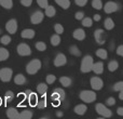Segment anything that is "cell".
<instances>
[{"instance_id":"obj_35","label":"cell","mask_w":123,"mask_h":119,"mask_svg":"<svg viewBox=\"0 0 123 119\" xmlns=\"http://www.w3.org/2000/svg\"><path fill=\"white\" fill-rule=\"evenodd\" d=\"M36 49L40 52H43L47 50V45H45L44 42H42V41H38V42L36 43Z\"/></svg>"},{"instance_id":"obj_51","label":"cell","mask_w":123,"mask_h":119,"mask_svg":"<svg viewBox=\"0 0 123 119\" xmlns=\"http://www.w3.org/2000/svg\"><path fill=\"white\" fill-rule=\"evenodd\" d=\"M56 116H57V117H62V116H63V113H62V112H57V113H56Z\"/></svg>"},{"instance_id":"obj_46","label":"cell","mask_w":123,"mask_h":119,"mask_svg":"<svg viewBox=\"0 0 123 119\" xmlns=\"http://www.w3.org/2000/svg\"><path fill=\"white\" fill-rule=\"evenodd\" d=\"M21 3L24 7H30L32 3V0H21Z\"/></svg>"},{"instance_id":"obj_40","label":"cell","mask_w":123,"mask_h":119,"mask_svg":"<svg viewBox=\"0 0 123 119\" xmlns=\"http://www.w3.org/2000/svg\"><path fill=\"white\" fill-rule=\"evenodd\" d=\"M54 30H55V33L56 34H58V35L63 34L64 33L63 25H62V24H55V25H54Z\"/></svg>"},{"instance_id":"obj_15","label":"cell","mask_w":123,"mask_h":119,"mask_svg":"<svg viewBox=\"0 0 123 119\" xmlns=\"http://www.w3.org/2000/svg\"><path fill=\"white\" fill-rule=\"evenodd\" d=\"M92 70H93L96 75L103 74V72H104V63H103V62H96V63H93Z\"/></svg>"},{"instance_id":"obj_3","label":"cell","mask_w":123,"mask_h":119,"mask_svg":"<svg viewBox=\"0 0 123 119\" xmlns=\"http://www.w3.org/2000/svg\"><path fill=\"white\" fill-rule=\"evenodd\" d=\"M79 98L82 100V102L92 103L96 100V93L94 91H91V90H83L80 92Z\"/></svg>"},{"instance_id":"obj_38","label":"cell","mask_w":123,"mask_h":119,"mask_svg":"<svg viewBox=\"0 0 123 119\" xmlns=\"http://www.w3.org/2000/svg\"><path fill=\"white\" fill-rule=\"evenodd\" d=\"M0 42H1L2 45H4V46L9 45V43L11 42V37L8 36V35H4V36L1 37V39H0Z\"/></svg>"},{"instance_id":"obj_32","label":"cell","mask_w":123,"mask_h":119,"mask_svg":"<svg viewBox=\"0 0 123 119\" xmlns=\"http://www.w3.org/2000/svg\"><path fill=\"white\" fill-rule=\"evenodd\" d=\"M69 52H70V54L74 56H80L81 55V52L77 46H71V47L69 48Z\"/></svg>"},{"instance_id":"obj_31","label":"cell","mask_w":123,"mask_h":119,"mask_svg":"<svg viewBox=\"0 0 123 119\" xmlns=\"http://www.w3.org/2000/svg\"><path fill=\"white\" fill-rule=\"evenodd\" d=\"M119 68V63L117 61H111L108 64V70L109 72H116Z\"/></svg>"},{"instance_id":"obj_4","label":"cell","mask_w":123,"mask_h":119,"mask_svg":"<svg viewBox=\"0 0 123 119\" xmlns=\"http://www.w3.org/2000/svg\"><path fill=\"white\" fill-rule=\"evenodd\" d=\"M95 111H96V113H97L98 115L102 116V117H104V118H110L111 116H112V112H111L110 109L106 106V105L100 104V103L96 104Z\"/></svg>"},{"instance_id":"obj_45","label":"cell","mask_w":123,"mask_h":119,"mask_svg":"<svg viewBox=\"0 0 123 119\" xmlns=\"http://www.w3.org/2000/svg\"><path fill=\"white\" fill-rule=\"evenodd\" d=\"M74 17H76V20H79V21H81V20L84 17V13L81 12V11H79V12H77L76 14H74Z\"/></svg>"},{"instance_id":"obj_41","label":"cell","mask_w":123,"mask_h":119,"mask_svg":"<svg viewBox=\"0 0 123 119\" xmlns=\"http://www.w3.org/2000/svg\"><path fill=\"white\" fill-rule=\"evenodd\" d=\"M37 3H38V6L40 7V8H42V9H45L48 6H49L48 0H37Z\"/></svg>"},{"instance_id":"obj_29","label":"cell","mask_w":123,"mask_h":119,"mask_svg":"<svg viewBox=\"0 0 123 119\" xmlns=\"http://www.w3.org/2000/svg\"><path fill=\"white\" fill-rule=\"evenodd\" d=\"M61 36L58 34H55L53 35V36L51 37V45L54 46V47H56V46H58L61 43Z\"/></svg>"},{"instance_id":"obj_7","label":"cell","mask_w":123,"mask_h":119,"mask_svg":"<svg viewBox=\"0 0 123 119\" xmlns=\"http://www.w3.org/2000/svg\"><path fill=\"white\" fill-rule=\"evenodd\" d=\"M16 51L21 56H28L31 54V49L26 43H19L16 48Z\"/></svg>"},{"instance_id":"obj_24","label":"cell","mask_w":123,"mask_h":119,"mask_svg":"<svg viewBox=\"0 0 123 119\" xmlns=\"http://www.w3.org/2000/svg\"><path fill=\"white\" fill-rule=\"evenodd\" d=\"M9 55H10V53L6 48H0V62L6 61L9 59Z\"/></svg>"},{"instance_id":"obj_12","label":"cell","mask_w":123,"mask_h":119,"mask_svg":"<svg viewBox=\"0 0 123 119\" xmlns=\"http://www.w3.org/2000/svg\"><path fill=\"white\" fill-rule=\"evenodd\" d=\"M53 63H54V65H55L56 67H61V66H64L66 63H67V58H66L65 54L60 53V54H57V55L55 56Z\"/></svg>"},{"instance_id":"obj_33","label":"cell","mask_w":123,"mask_h":119,"mask_svg":"<svg viewBox=\"0 0 123 119\" xmlns=\"http://www.w3.org/2000/svg\"><path fill=\"white\" fill-rule=\"evenodd\" d=\"M32 117V113L30 111H23L18 116V119H30Z\"/></svg>"},{"instance_id":"obj_39","label":"cell","mask_w":123,"mask_h":119,"mask_svg":"<svg viewBox=\"0 0 123 119\" xmlns=\"http://www.w3.org/2000/svg\"><path fill=\"white\" fill-rule=\"evenodd\" d=\"M113 90L115 91H123V81H118V82H116L115 85H113Z\"/></svg>"},{"instance_id":"obj_36","label":"cell","mask_w":123,"mask_h":119,"mask_svg":"<svg viewBox=\"0 0 123 119\" xmlns=\"http://www.w3.org/2000/svg\"><path fill=\"white\" fill-rule=\"evenodd\" d=\"M92 7H93L94 9H96V10H100V9H103L102 0H93V1H92Z\"/></svg>"},{"instance_id":"obj_1","label":"cell","mask_w":123,"mask_h":119,"mask_svg":"<svg viewBox=\"0 0 123 119\" xmlns=\"http://www.w3.org/2000/svg\"><path fill=\"white\" fill-rule=\"evenodd\" d=\"M41 65H42V64H41L40 60H38V59L32 60V61H30L29 63L27 64V66H26V72L29 75H35L40 70Z\"/></svg>"},{"instance_id":"obj_19","label":"cell","mask_w":123,"mask_h":119,"mask_svg":"<svg viewBox=\"0 0 123 119\" xmlns=\"http://www.w3.org/2000/svg\"><path fill=\"white\" fill-rule=\"evenodd\" d=\"M74 113H76L77 115L82 116V115H84V114L86 113L87 107H86V105L85 104H79V105H77V106L74 107Z\"/></svg>"},{"instance_id":"obj_18","label":"cell","mask_w":123,"mask_h":119,"mask_svg":"<svg viewBox=\"0 0 123 119\" xmlns=\"http://www.w3.org/2000/svg\"><path fill=\"white\" fill-rule=\"evenodd\" d=\"M6 116H8L10 119H18L19 113L16 111V108L10 107V108L6 109Z\"/></svg>"},{"instance_id":"obj_20","label":"cell","mask_w":123,"mask_h":119,"mask_svg":"<svg viewBox=\"0 0 123 119\" xmlns=\"http://www.w3.org/2000/svg\"><path fill=\"white\" fill-rule=\"evenodd\" d=\"M14 82H15V85H17V86L25 85V83H26L25 76H24V75H22V74H17L16 76L14 77Z\"/></svg>"},{"instance_id":"obj_47","label":"cell","mask_w":123,"mask_h":119,"mask_svg":"<svg viewBox=\"0 0 123 119\" xmlns=\"http://www.w3.org/2000/svg\"><path fill=\"white\" fill-rule=\"evenodd\" d=\"M117 54H118V55H120V56H122V58H123V45L119 46V47L117 48Z\"/></svg>"},{"instance_id":"obj_26","label":"cell","mask_w":123,"mask_h":119,"mask_svg":"<svg viewBox=\"0 0 123 119\" xmlns=\"http://www.w3.org/2000/svg\"><path fill=\"white\" fill-rule=\"evenodd\" d=\"M55 13H56V10H55V8H54V7L48 6L47 8H45V13H44V14L47 15L48 17H53L54 15H55Z\"/></svg>"},{"instance_id":"obj_43","label":"cell","mask_w":123,"mask_h":119,"mask_svg":"<svg viewBox=\"0 0 123 119\" xmlns=\"http://www.w3.org/2000/svg\"><path fill=\"white\" fill-rule=\"evenodd\" d=\"M106 104L108 105V106H113V105L116 104L115 98H112V96H111V98H108V99L106 100Z\"/></svg>"},{"instance_id":"obj_5","label":"cell","mask_w":123,"mask_h":119,"mask_svg":"<svg viewBox=\"0 0 123 119\" xmlns=\"http://www.w3.org/2000/svg\"><path fill=\"white\" fill-rule=\"evenodd\" d=\"M12 76H13V70L11 68L4 67L0 69V80L3 81V82H9L12 79Z\"/></svg>"},{"instance_id":"obj_11","label":"cell","mask_w":123,"mask_h":119,"mask_svg":"<svg viewBox=\"0 0 123 119\" xmlns=\"http://www.w3.org/2000/svg\"><path fill=\"white\" fill-rule=\"evenodd\" d=\"M103 8H104V11L107 14H110V13H113V12H116V11H118L119 6H118V3H116V2H113V1H108L105 6H103Z\"/></svg>"},{"instance_id":"obj_50","label":"cell","mask_w":123,"mask_h":119,"mask_svg":"<svg viewBox=\"0 0 123 119\" xmlns=\"http://www.w3.org/2000/svg\"><path fill=\"white\" fill-rule=\"evenodd\" d=\"M119 99L123 101V91H120V93H119Z\"/></svg>"},{"instance_id":"obj_6","label":"cell","mask_w":123,"mask_h":119,"mask_svg":"<svg viewBox=\"0 0 123 119\" xmlns=\"http://www.w3.org/2000/svg\"><path fill=\"white\" fill-rule=\"evenodd\" d=\"M65 98H66V93L61 88H56V89L54 90V92L52 93V99H53V101L56 102L57 104H60V102H62Z\"/></svg>"},{"instance_id":"obj_49","label":"cell","mask_w":123,"mask_h":119,"mask_svg":"<svg viewBox=\"0 0 123 119\" xmlns=\"http://www.w3.org/2000/svg\"><path fill=\"white\" fill-rule=\"evenodd\" d=\"M100 19H102V16H100L99 14H95V15H94V21L98 22V21H99Z\"/></svg>"},{"instance_id":"obj_23","label":"cell","mask_w":123,"mask_h":119,"mask_svg":"<svg viewBox=\"0 0 123 119\" xmlns=\"http://www.w3.org/2000/svg\"><path fill=\"white\" fill-rule=\"evenodd\" d=\"M60 82H61V85L63 86V87L67 88V87H69V86L71 85L72 80H71V78H69V77L63 76V77H61L60 78Z\"/></svg>"},{"instance_id":"obj_25","label":"cell","mask_w":123,"mask_h":119,"mask_svg":"<svg viewBox=\"0 0 123 119\" xmlns=\"http://www.w3.org/2000/svg\"><path fill=\"white\" fill-rule=\"evenodd\" d=\"M0 6L6 10H10L13 7V0H0Z\"/></svg>"},{"instance_id":"obj_42","label":"cell","mask_w":123,"mask_h":119,"mask_svg":"<svg viewBox=\"0 0 123 119\" xmlns=\"http://www.w3.org/2000/svg\"><path fill=\"white\" fill-rule=\"evenodd\" d=\"M47 82H48V85H52V83L54 82V81L56 80V77L54 76V75H52V74H50V75H48L47 76Z\"/></svg>"},{"instance_id":"obj_8","label":"cell","mask_w":123,"mask_h":119,"mask_svg":"<svg viewBox=\"0 0 123 119\" xmlns=\"http://www.w3.org/2000/svg\"><path fill=\"white\" fill-rule=\"evenodd\" d=\"M90 83H91L92 89L96 90V91H97V90L103 89V87H104V81H103L99 77H96V76L95 77H92Z\"/></svg>"},{"instance_id":"obj_28","label":"cell","mask_w":123,"mask_h":119,"mask_svg":"<svg viewBox=\"0 0 123 119\" xmlns=\"http://www.w3.org/2000/svg\"><path fill=\"white\" fill-rule=\"evenodd\" d=\"M96 55L102 60H106L107 56H108V52H107L106 49H98L96 50Z\"/></svg>"},{"instance_id":"obj_10","label":"cell","mask_w":123,"mask_h":119,"mask_svg":"<svg viewBox=\"0 0 123 119\" xmlns=\"http://www.w3.org/2000/svg\"><path fill=\"white\" fill-rule=\"evenodd\" d=\"M6 32H8L9 34H11V35L15 34V33H16V30H17V21H16V20L12 19V20H10V21L6 22Z\"/></svg>"},{"instance_id":"obj_2","label":"cell","mask_w":123,"mask_h":119,"mask_svg":"<svg viewBox=\"0 0 123 119\" xmlns=\"http://www.w3.org/2000/svg\"><path fill=\"white\" fill-rule=\"evenodd\" d=\"M93 58L91 55H85L81 61V66L80 69L82 73H89L92 70V66H93Z\"/></svg>"},{"instance_id":"obj_13","label":"cell","mask_w":123,"mask_h":119,"mask_svg":"<svg viewBox=\"0 0 123 119\" xmlns=\"http://www.w3.org/2000/svg\"><path fill=\"white\" fill-rule=\"evenodd\" d=\"M94 37H95V40L98 45H104L105 43V33L103 29H96L94 33Z\"/></svg>"},{"instance_id":"obj_37","label":"cell","mask_w":123,"mask_h":119,"mask_svg":"<svg viewBox=\"0 0 123 119\" xmlns=\"http://www.w3.org/2000/svg\"><path fill=\"white\" fill-rule=\"evenodd\" d=\"M13 99H14V93H13L12 91H8L6 93V96H4V101H6V103L11 102V101H13Z\"/></svg>"},{"instance_id":"obj_22","label":"cell","mask_w":123,"mask_h":119,"mask_svg":"<svg viewBox=\"0 0 123 119\" xmlns=\"http://www.w3.org/2000/svg\"><path fill=\"white\" fill-rule=\"evenodd\" d=\"M47 91H48V85H45V83H39L37 86V92L40 95H45Z\"/></svg>"},{"instance_id":"obj_53","label":"cell","mask_w":123,"mask_h":119,"mask_svg":"<svg viewBox=\"0 0 123 119\" xmlns=\"http://www.w3.org/2000/svg\"><path fill=\"white\" fill-rule=\"evenodd\" d=\"M0 33H1V32H0Z\"/></svg>"},{"instance_id":"obj_30","label":"cell","mask_w":123,"mask_h":119,"mask_svg":"<svg viewBox=\"0 0 123 119\" xmlns=\"http://www.w3.org/2000/svg\"><path fill=\"white\" fill-rule=\"evenodd\" d=\"M47 105H48L47 99H45L44 95H42V99H41V100H39L38 102H37L36 106L38 107V108H40V109H43V108H45V107H47Z\"/></svg>"},{"instance_id":"obj_44","label":"cell","mask_w":123,"mask_h":119,"mask_svg":"<svg viewBox=\"0 0 123 119\" xmlns=\"http://www.w3.org/2000/svg\"><path fill=\"white\" fill-rule=\"evenodd\" d=\"M74 2L78 7H84L87 3V0H74Z\"/></svg>"},{"instance_id":"obj_17","label":"cell","mask_w":123,"mask_h":119,"mask_svg":"<svg viewBox=\"0 0 123 119\" xmlns=\"http://www.w3.org/2000/svg\"><path fill=\"white\" fill-rule=\"evenodd\" d=\"M21 36L24 39H32L35 37V30L30 29V28H26L21 33Z\"/></svg>"},{"instance_id":"obj_16","label":"cell","mask_w":123,"mask_h":119,"mask_svg":"<svg viewBox=\"0 0 123 119\" xmlns=\"http://www.w3.org/2000/svg\"><path fill=\"white\" fill-rule=\"evenodd\" d=\"M72 37L77 40H84L85 38V32L82 28H77L76 30H74L72 33Z\"/></svg>"},{"instance_id":"obj_21","label":"cell","mask_w":123,"mask_h":119,"mask_svg":"<svg viewBox=\"0 0 123 119\" xmlns=\"http://www.w3.org/2000/svg\"><path fill=\"white\" fill-rule=\"evenodd\" d=\"M104 27L106 28L107 30L113 29V28H115V22H113V20L110 19V17H107L104 22Z\"/></svg>"},{"instance_id":"obj_34","label":"cell","mask_w":123,"mask_h":119,"mask_svg":"<svg viewBox=\"0 0 123 119\" xmlns=\"http://www.w3.org/2000/svg\"><path fill=\"white\" fill-rule=\"evenodd\" d=\"M81 21H82V26L84 27H91L93 25V20L91 17H83Z\"/></svg>"},{"instance_id":"obj_52","label":"cell","mask_w":123,"mask_h":119,"mask_svg":"<svg viewBox=\"0 0 123 119\" xmlns=\"http://www.w3.org/2000/svg\"><path fill=\"white\" fill-rule=\"evenodd\" d=\"M2 104V100H1V98H0V105Z\"/></svg>"},{"instance_id":"obj_27","label":"cell","mask_w":123,"mask_h":119,"mask_svg":"<svg viewBox=\"0 0 123 119\" xmlns=\"http://www.w3.org/2000/svg\"><path fill=\"white\" fill-rule=\"evenodd\" d=\"M55 2L61 7L62 9H65V10H67V9L70 7L69 0H55Z\"/></svg>"},{"instance_id":"obj_48","label":"cell","mask_w":123,"mask_h":119,"mask_svg":"<svg viewBox=\"0 0 123 119\" xmlns=\"http://www.w3.org/2000/svg\"><path fill=\"white\" fill-rule=\"evenodd\" d=\"M117 114H118L119 116H123V107H118Z\"/></svg>"},{"instance_id":"obj_14","label":"cell","mask_w":123,"mask_h":119,"mask_svg":"<svg viewBox=\"0 0 123 119\" xmlns=\"http://www.w3.org/2000/svg\"><path fill=\"white\" fill-rule=\"evenodd\" d=\"M25 98H27L28 102H29V104L31 105V106H36L37 102H38V99H37L36 94L32 93L31 91H29V90H27V91L25 92Z\"/></svg>"},{"instance_id":"obj_9","label":"cell","mask_w":123,"mask_h":119,"mask_svg":"<svg viewBox=\"0 0 123 119\" xmlns=\"http://www.w3.org/2000/svg\"><path fill=\"white\" fill-rule=\"evenodd\" d=\"M43 17H44V13L41 12V11H36L30 16V22L34 25H37V24H40L43 21Z\"/></svg>"}]
</instances>
